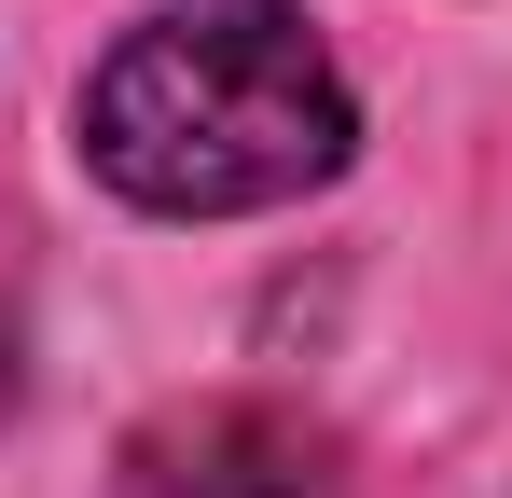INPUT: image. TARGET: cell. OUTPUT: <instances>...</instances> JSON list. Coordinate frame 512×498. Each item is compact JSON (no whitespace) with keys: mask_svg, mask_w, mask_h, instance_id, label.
Wrapping results in <instances>:
<instances>
[{"mask_svg":"<svg viewBox=\"0 0 512 498\" xmlns=\"http://www.w3.org/2000/svg\"><path fill=\"white\" fill-rule=\"evenodd\" d=\"M360 153L346 70L291 0H167L84 83V166L153 222H250Z\"/></svg>","mask_w":512,"mask_h":498,"instance_id":"obj_1","label":"cell"},{"mask_svg":"<svg viewBox=\"0 0 512 498\" xmlns=\"http://www.w3.org/2000/svg\"><path fill=\"white\" fill-rule=\"evenodd\" d=\"M333 485V443L291 402H180L125 443V498H319Z\"/></svg>","mask_w":512,"mask_h":498,"instance_id":"obj_2","label":"cell"},{"mask_svg":"<svg viewBox=\"0 0 512 498\" xmlns=\"http://www.w3.org/2000/svg\"><path fill=\"white\" fill-rule=\"evenodd\" d=\"M0 415H14V319H0Z\"/></svg>","mask_w":512,"mask_h":498,"instance_id":"obj_3","label":"cell"}]
</instances>
